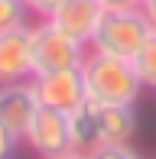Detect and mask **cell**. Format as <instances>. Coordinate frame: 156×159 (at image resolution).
Segmentation results:
<instances>
[{
  "instance_id": "cell-1",
  "label": "cell",
  "mask_w": 156,
  "mask_h": 159,
  "mask_svg": "<svg viewBox=\"0 0 156 159\" xmlns=\"http://www.w3.org/2000/svg\"><path fill=\"white\" fill-rule=\"evenodd\" d=\"M81 75H85L88 101H98V104L137 107L140 94H143V81H140L130 59H117V55H104V52L88 49V55L81 62Z\"/></svg>"
},
{
  "instance_id": "cell-2",
  "label": "cell",
  "mask_w": 156,
  "mask_h": 159,
  "mask_svg": "<svg viewBox=\"0 0 156 159\" xmlns=\"http://www.w3.org/2000/svg\"><path fill=\"white\" fill-rule=\"evenodd\" d=\"M150 33H153V23L146 20L140 7H104L101 20L88 39V49L133 62L140 46L150 39Z\"/></svg>"
},
{
  "instance_id": "cell-3",
  "label": "cell",
  "mask_w": 156,
  "mask_h": 159,
  "mask_svg": "<svg viewBox=\"0 0 156 159\" xmlns=\"http://www.w3.org/2000/svg\"><path fill=\"white\" fill-rule=\"evenodd\" d=\"M88 46L62 33L49 20L33 23V75H46V71H62V68H81Z\"/></svg>"
},
{
  "instance_id": "cell-4",
  "label": "cell",
  "mask_w": 156,
  "mask_h": 159,
  "mask_svg": "<svg viewBox=\"0 0 156 159\" xmlns=\"http://www.w3.org/2000/svg\"><path fill=\"white\" fill-rule=\"evenodd\" d=\"M23 143L33 149L39 159H52L72 149V120L65 111H52V107H42L36 111L30 130H26Z\"/></svg>"
},
{
  "instance_id": "cell-5",
  "label": "cell",
  "mask_w": 156,
  "mask_h": 159,
  "mask_svg": "<svg viewBox=\"0 0 156 159\" xmlns=\"http://www.w3.org/2000/svg\"><path fill=\"white\" fill-rule=\"evenodd\" d=\"M33 91H36L42 107L72 114L88 101L85 91V75L81 68H62V71H46V75H33Z\"/></svg>"
},
{
  "instance_id": "cell-6",
  "label": "cell",
  "mask_w": 156,
  "mask_h": 159,
  "mask_svg": "<svg viewBox=\"0 0 156 159\" xmlns=\"http://www.w3.org/2000/svg\"><path fill=\"white\" fill-rule=\"evenodd\" d=\"M33 78V23L0 33V84Z\"/></svg>"
},
{
  "instance_id": "cell-7",
  "label": "cell",
  "mask_w": 156,
  "mask_h": 159,
  "mask_svg": "<svg viewBox=\"0 0 156 159\" xmlns=\"http://www.w3.org/2000/svg\"><path fill=\"white\" fill-rule=\"evenodd\" d=\"M94 107V136H98V146H114V143H130L140 130V117H137V107H127V104H98L91 101Z\"/></svg>"
},
{
  "instance_id": "cell-8",
  "label": "cell",
  "mask_w": 156,
  "mask_h": 159,
  "mask_svg": "<svg viewBox=\"0 0 156 159\" xmlns=\"http://www.w3.org/2000/svg\"><path fill=\"white\" fill-rule=\"evenodd\" d=\"M36 111H39V98H36V91H33V81L0 84V124L10 127L20 140L26 136Z\"/></svg>"
},
{
  "instance_id": "cell-9",
  "label": "cell",
  "mask_w": 156,
  "mask_h": 159,
  "mask_svg": "<svg viewBox=\"0 0 156 159\" xmlns=\"http://www.w3.org/2000/svg\"><path fill=\"white\" fill-rule=\"evenodd\" d=\"M101 10H104V7L98 3V0H62V3L52 10L49 23L59 26L62 33H68L72 39H78V42L88 46L91 33H94L98 20H101Z\"/></svg>"
},
{
  "instance_id": "cell-10",
  "label": "cell",
  "mask_w": 156,
  "mask_h": 159,
  "mask_svg": "<svg viewBox=\"0 0 156 159\" xmlns=\"http://www.w3.org/2000/svg\"><path fill=\"white\" fill-rule=\"evenodd\" d=\"M68 120H72V149H78V153H91V149H98L94 107H91V101H85L78 111H72Z\"/></svg>"
},
{
  "instance_id": "cell-11",
  "label": "cell",
  "mask_w": 156,
  "mask_h": 159,
  "mask_svg": "<svg viewBox=\"0 0 156 159\" xmlns=\"http://www.w3.org/2000/svg\"><path fill=\"white\" fill-rule=\"evenodd\" d=\"M133 68H137L143 88H153L156 91V30L150 33V39L140 46V52L133 55Z\"/></svg>"
},
{
  "instance_id": "cell-12",
  "label": "cell",
  "mask_w": 156,
  "mask_h": 159,
  "mask_svg": "<svg viewBox=\"0 0 156 159\" xmlns=\"http://www.w3.org/2000/svg\"><path fill=\"white\" fill-rule=\"evenodd\" d=\"M33 13L23 0H0V33L20 30V26H30Z\"/></svg>"
},
{
  "instance_id": "cell-13",
  "label": "cell",
  "mask_w": 156,
  "mask_h": 159,
  "mask_svg": "<svg viewBox=\"0 0 156 159\" xmlns=\"http://www.w3.org/2000/svg\"><path fill=\"white\" fill-rule=\"evenodd\" d=\"M88 159H143V156H140L130 143H114V146H98V149H91Z\"/></svg>"
},
{
  "instance_id": "cell-14",
  "label": "cell",
  "mask_w": 156,
  "mask_h": 159,
  "mask_svg": "<svg viewBox=\"0 0 156 159\" xmlns=\"http://www.w3.org/2000/svg\"><path fill=\"white\" fill-rule=\"evenodd\" d=\"M20 143H23V140H20L10 127L0 124V159H13V156H16V149H20Z\"/></svg>"
},
{
  "instance_id": "cell-15",
  "label": "cell",
  "mask_w": 156,
  "mask_h": 159,
  "mask_svg": "<svg viewBox=\"0 0 156 159\" xmlns=\"http://www.w3.org/2000/svg\"><path fill=\"white\" fill-rule=\"evenodd\" d=\"M23 3L30 7L33 20H49V16H52V10L62 3V0H23Z\"/></svg>"
},
{
  "instance_id": "cell-16",
  "label": "cell",
  "mask_w": 156,
  "mask_h": 159,
  "mask_svg": "<svg viewBox=\"0 0 156 159\" xmlns=\"http://www.w3.org/2000/svg\"><path fill=\"white\" fill-rule=\"evenodd\" d=\"M140 10L146 13V20H150L153 30H156V0H143V3H140Z\"/></svg>"
},
{
  "instance_id": "cell-17",
  "label": "cell",
  "mask_w": 156,
  "mask_h": 159,
  "mask_svg": "<svg viewBox=\"0 0 156 159\" xmlns=\"http://www.w3.org/2000/svg\"><path fill=\"white\" fill-rule=\"evenodd\" d=\"M101 7H140L143 0H98Z\"/></svg>"
},
{
  "instance_id": "cell-18",
  "label": "cell",
  "mask_w": 156,
  "mask_h": 159,
  "mask_svg": "<svg viewBox=\"0 0 156 159\" xmlns=\"http://www.w3.org/2000/svg\"><path fill=\"white\" fill-rule=\"evenodd\" d=\"M52 159H88V153H78V149H68L62 156H52Z\"/></svg>"
}]
</instances>
